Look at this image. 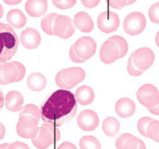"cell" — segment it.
Wrapping results in <instances>:
<instances>
[{
  "mask_svg": "<svg viewBox=\"0 0 159 149\" xmlns=\"http://www.w3.org/2000/svg\"><path fill=\"white\" fill-rule=\"evenodd\" d=\"M77 111L75 94L67 90H57L43 101L40 116L45 123L61 126L72 119Z\"/></svg>",
  "mask_w": 159,
  "mask_h": 149,
  "instance_id": "1",
  "label": "cell"
},
{
  "mask_svg": "<svg viewBox=\"0 0 159 149\" xmlns=\"http://www.w3.org/2000/svg\"><path fill=\"white\" fill-rule=\"evenodd\" d=\"M16 32L7 24L0 22V63H6L13 57L18 48Z\"/></svg>",
  "mask_w": 159,
  "mask_h": 149,
  "instance_id": "2",
  "label": "cell"
},
{
  "mask_svg": "<svg viewBox=\"0 0 159 149\" xmlns=\"http://www.w3.org/2000/svg\"><path fill=\"white\" fill-rule=\"evenodd\" d=\"M39 120L29 115L19 116V120L16 124V133L23 138L32 139L39 133L38 127Z\"/></svg>",
  "mask_w": 159,
  "mask_h": 149,
  "instance_id": "3",
  "label": "cell"
},
{
  "mask_svg": "<svg viewBox=\"0 0 159 149\" xmlns=\"http://www.w3.org/2000/svg\"><path fill=\"white\" fill-rule=\"evenodd\" d=\"M146 24L147 22L144 15L139 12H134L126 16L123 22V28L127 34L137 36L143 31Z\"/></svg>",
  "mask_w": 159,
  "mask_h": 149,
  "instance_id": "4",
  "label": "cell"
},
{
  "mask_svg": "<svg viewBox=\"0 0 159 149\" xmlns=\"http://www.w3.org/2000/svg\"><path fill=\"white\" fill-rule=\"evenodd\" d=\"M139 103L147 108L153 107L159 103V92L152 84H144L136 92Z\"/></svg>",
  "mask_w": 159,
  "mask_h": 149,
  "instance_id": "5",
  "label": "cell"
},
{
  "mask_svg": "<svg viewBox=\"0 0 159 149\" xmlns=\"http://www.w3.org/2000/svg\"><path fill=\"white\" fill-rule=\"evenodd\" d=\"M53 31L55 36L61 39H68L75 33V24L69 17L57 15L53 22Z\"/></svg>",
  "mask_w": 159,
  "mask_h": 149,
  "instance_id": "6",
  "label": "cell"
},
{
  "mask_svg": "<svg viewBox=\"0 0 159 149\" xmlns=\"http://www.w3.org/2000/svg\"><path fill=\"white\" fill-rule=\"evenodd\" d=\"M74 49L76 55L86 61L94 55L97 49V44L92 37L83 36L75 42Z\"/></svg>",
  "mask_w": 159,
  "mask_h": 149,
  "instance_id": "7",
  "label": "cell"
},
{
  "mask_svg": "<svg viewBox=\"0 0 159 149\" xmlns=\"http://www.w3.org/2000/svg\"><path fill=\"white\" fill-rule=\"evenodd\" d=\"M97 23L101 31L104 33H111L118 29L120 18L116 12L111 11L103 12L98 17Z\"/></svg>",
  "mask_w": 159,
  "mask_h": 149,
  "instance_id": "8",
  "label": "cell"
},
{
  "mask_svg": "<svg viewBox=\"0 0 159 149\" xmlns=\"http://www.w3.org/2000/svg\"><path fill=\"white\" fill-rule=\"evenodd\" d=\"M135 66L142 71H145L153 64L155 55L153 51L148 47L137 49L132 53Z\"/></svg>",
  "mask_w": 159,
  "mask_h": 149,
  "instance_id": "9",
  "label": "cell"
},
{
  "mask_svg": "<svg viewBox=\"0 0 159 149\" xmlns=\"http://www.w3.org/2000/svg\"><path fill=\"white\" fill-rule=\"evenodd\" d=\"M100 60L103 64H110L119 59L120 50L116 42L108 39L102 44L100 49Z\"/></svg>",
  "mask_w": 159,
  "mask_h": 149,
  "instance_id": "10",
  "label": "cell"
},
{
  "mask_svg": "<svg viewBox=\"0 0 159 149\" xmlns=\"http://www.w3.org/2000/svg\"><path fill=\"white\" fill-rule=\"evenodd\" d=\"M77 124L82 130L93 131L98 128L99 118L97 113L92 110H84L77 117Z\"/></svg>",
  "mask_w": 159,
  "mask_h": 149,
  "instance_id": "11",
  "label": "cell"
},
{
  "mask_svg": "<svg viewBox=\"0 0 159 149\" xmlns=\"http://www.w3.org/2000/svg\"><path fill=\"white\" fill-rule=\"evenodd\" d=\"M61 78L69 88L72 89L78 83L84 81L85 78V72L84 69L79 67L64 69L61 70Z\"/></svg>",
  "mask_w": 159,
  "mask_h": 149,
  "instance_id": "12",
  "label": "cell"
},
{
  "mask_svg": "<svg viewBox=\"0 0 159 149\" xmlns=\"http://www.w3.org/2000/svg\"><path fill=\"white\" fill-rule=\"evenodd\" d=\"M20 41L25 48L33 50L36 49L40 45L41 36L36 29L28 27L21 31Z\"/></svg>",
  "mask_w": 159,
  "mask_h": 149,
  "instance_id": "13",
  "label": "cell"
},
{
  "mask_svg": "<svg viewBox=\"0 0 159 149\" xmlns=\"http://www.w3.org/2000/svg\"><path fill=\"white\" fill-rule=\"evenodd\" d=\"M18 77V70L12 62L0 64V84L7 85L16 83Z\"/></svg>",
  "mask_w": 159,
  "mask_h": 149,
  "instance_id": "14",
  "label": "cell"
},
{
  "mask_svg": "<svg viewBox=\"0 0 159 149\" xmlns=\"http://www.w3.org/2000/svg\"><path fill=\"white\" fill-rule=\"evenodd\" d=\"M31 142L34 147L38 149H47L52 143H54L53 138L48 128L41 125L39 133L34 138L31 139Z\"/></svg>",
  "mask_w": 159,
  "mask_h": 149,
  "instance_id": "15",
  "label": "cell"
},
{
  "mask_svg": "<svg viewBox=\"0 0 159 149\" xmlns=\"http://www.w3.org/2000/svg\"><path fill=\"white\" fill-rule=\"evenodd\" d=\"M135 104L131 99L123 97L119 99L115 105V110L117 115L121 118L131 117L135 112Z\"/></svg>",
  "mask_w": 159,
  "mask_h": 149,
  "instance_id": "16",
  "label": "cell"
},
{
  "mask_svg": "<svg viewBox=\"0 0 159 149\" xmlns=\"http://www.w3.org/2000/svg\"><path fill=\"white\" fill-rule=\"evenodd\" d=\"M25 9L30 17H39L43 16L48 10L47 0H27L25 4Z\"/></svg>",
  "mask_w": 159,
  "mask_h": 149,
  "instance_id": "17",
  "label": "cell"
},
{
  "mask_svg": "<svg viewBox=\"0 0 159 149\" xmlns=\"http://www.w3.org/2000/svg\"><path fill=\"white\" fill-rule=\"evenodd\" d=\"M5 106L11 112L20 111L22 109L24 99L20 92L18 91H11L7 92L4 100Z\"/></svg>",
  "mask_w": 159,
  "mask_h": 149,
  "instance_id": "18",
  "label": "cell"
},
{
  "mask_svg": "<svg viewBox=\"0 0 159 149\" xmlns=\"http://www.w3.org/2000/svg\"><path fill=\"white\" fill-rule=\"evenodd\" d=\"M74 24L77 29L84 33L92 31L94 27L91 17L85 12H80L74 17Z\"/></svg>",
  "mask_w": 159,
  "mask_h": 149,
  "instance_id": "19",
  "label": "cell"
},
{
  "mask_svg": "<svg viewBox=\"0 0 159 149\" xmlns=\"http://www.w3.org/2000/svg\"><path fill=\"white\" fill-rule=\"evenodd\" d=\"M75 98L77 103L82 106H88L94 100V92L89 86H81L76 90Z\"/></svg>",
  "mask_w": 159,
  "mask_h": 149,
  "instance_id": "20",
  "label": "cell"
},
{
  "mask_svg": "<svg viewBox=\"0 0 159 149\" xmlns=\"http://www.w3.org/2000/svg\"><path fill=\"white\" fill-rule=\"evenodd\" d=\"M137 147L138 138L130 133H122L116 138V149H136Z\"/></svg>",
  "mask_w": 159,
  "mask_h": 149,
  "instance_id": "21",
  "label": "cell"
},
{
  "mask_svg": "<svg viewBox=\"0 0 159 149\" xmlns=\"http://www.w3.org/2000/svg\"><path fill=\"white\" fill-rule=\"evenodd\" d=\"M28 87L34 92H40L45 88L47 80L45 77L40 73H33L29 75L26 81Z\"/></svg>",
  "mask_w": 159,
  "mask_h": 149,
  "instance_id": "22",
  "label": "cell"
},
{
  "mask_svg": "<svg viewBox=\"0 0 159 149\" xmlns=\"http://www.w3.org/2000/svg\"><path fill=\"white\" fill-rule=\"evenodd\" d=\"M7 23L15 28H21L26 23V17L19 9H11L7 14Z\"/></svg>",
  "mask_w": 159,
  "mask_h": 149,
  "instance_id": "23",
  "label": "cell"
},
{
  "mask_svg": "<svg viewBox=\"0 0 159 149\" xmlns=\"http://www.w3.org/2000/svg\"><path fill=\"white\" fill-rule=\"evenodd\" d=\"M103 133L108 137H115L120 130V123L116 118L108 116L102 121Z\"/></svg>",
  "mask_w": 159,
  "mask_h": 149,
  "instance_id": "24",
  "label": "cell"
},
{
  "mask_svg": "<svg viewBox=\"0 0 159 149\" xmlns=\"http://www.w3.org/2000/svg\"><path fill=\"white\" fill-rule=\"evenodd\" d=\"M57 15L58 14L57 13H48L42 18L40 23L41 28L46 34L49 36H55V33L53 31V22Z\"/></svg>",
  "mask_w": 159,
  "mask_h": 149,
  "instance_id": "25",
  "label": "cell"
},
{
  "mask_svg": "<svg viewBox=\"0 0 159 149\" xmlns=\"http://www.w3.org/2000/svg\"><path fill=\"white\" fill-rule=\"evenodd\" d=\"M80 149H101V143L93 136H84L80 140Z\"/></svg>",
  "mask_w": 159,
  "mask_h": 149,
  "instance_id": "26",
  "label": "cell"
},
{
  "mask_svg": "<svg viewBox=\"0 0 159 149\" xmlns=\"http://www.w3.org/2000/svg\"><path fill=\"white\" fill-rule=\"evenodd\" d=\"M22 115H29L34 117L37 120L40 119V110L38 108V106L34 105V104H27L25 106H23L21 110H20L19 116Z\"/></svg>",
  "mask_w": 159,
  "mask_h": 149,
  "instance_id": "27",
  "label": "cell"
},
{
  "mask_svg": "<svg viewBox=\"0 0 159 149\" xmlns=\"http://www.w3.org/2000/svg\"><path fill=\"white\" fill-rule=\"evenodd\" d=\"M148 138H151L155 142H159V121L156 119H152L150 122L147 128Z\"/></svg>",
  "mask_w": 159,
  "mask_h": 149,
  "instance_id": "28",
  "label": "cell"
},
{
  "mask_svg": "<svg viewBox=\"0 0 159 149\" xmlns=\"http://www.w3.org/2000/svg\"><path fill=\"white\" fill-rule=\"evenodd\" d=\"M110 40L116 42L120 50V56L119 58H123L128 52V44L124 37L120 36H113L109 38Z\"/></svg>",
  "mask_w": 159,
  "mask_h": 149,
  "instance_id": "29",
  "label": "cell"
},
{
  "mask_svg": "<svg viewBox=\"0 0 159 149\" xmlns=\"http://www.w3.org/2000/svg\"><path fill=\"white\" fill-rule=\"evenodd\" d=\"M152 119L150 117H143L139 119L138 123H137V128L140 133L141 135H143L145 138H148V134H147V128L150 122L152 121Z\"/></svg>",
  "mask_w": 159,
  "mask_h": 149,
  "instance_id": "30",
  "label": "cell"
},
{
  "mask_svg": "<svg viewBox=\"0 0 159 149\" xmlns=\"http://www.w3.org/2000/svg\"><path fill=\"white\" fill-rule=\"evenodd\" d=\"M127 71L129 75L134 76V77H138V76H140L143 74V71L139 69L135 66V64L134 63V56H133V55H130L129 60H128Z\"/></svg>",
  "mask_w": 159,
  "mask_h": 149,
  "instance_id": "31",
  "label": "cell"
},
{
  "mask_svg": "<svg viewBox=\"0 0 159 149\" xmlns=\"http://www.w3.org/2000/svg\"><path fill=\"white\" fill-rule=\"evenodd\" d=\"M148 17L152 22L159 24V2L150 7L148 10Z\"/></svg>",
  "mask_w": 159,
  "mask_h": 149,
  "instance_id": "32",
  "label": "cell"
},
{
  "mask_svg": "<svg viewBox=\"0 0 159 149\" xmlns=\"http://www.w3.org/2000/svg\"><path fill=\"white\" fill-rule=\"evenodd\" d=\"M42 125L49 130V132L52 135L54 142H57V141H59L60 138H61V132H60L59 128H57V126H56L54 124H49V123H44Z\"/></svg>",
  "mask_w": 159,
  "mask_h": 149,
  "instance_id": "33",
  "label": "cell"
},
{
  "mask_svg": "<svg viewBox=\"0 0 159 149\" xmlns=\"http://www.w3.org/2000/svg\"><path fill=\"white\" fill-rule=\"evenodd\" d=\"M76 0H61V1H52L55 7L59 9H69L75 4Z\"/></svg>",
  "mask_w": 159,
  "mask_h": 149,
  "instance_id": "34",
  "label": "cell"
},
{
  "mask_svg": "<svg viewBox=\"0 0 159 149\" xmlns=\"http://www.w3.org/2000/svg\"><path fill=\"white\" fill-rule=\"evenodd\" d=\"M107 2L110 7L116 9H121L126 5V0H107Z\"/></svg>",
  "mask_w": 159,
  "mask_h": 149,
  "instance_id": "35",
  "label": "cell"
},
{
  "mask_svg": "<svg viewBox=\"0 0 159 149\" xmlns=\"http://www.w3.org/2000/svg\"><path fill=\"white\" fill-rule=\"evenodd\" d=\"M12 63L16 65V67L17 68V70H18V77H17V79H16V83H17V82H20V80H22L23 78H24V77H25V68L20 62L13 61Z\"/></svg>",
  "mask_w": 159,
  "mask_h": 149,
  "instance_id": "36",
  "label": "cell"
},
{
  "mask_svg": "<svg viewBox=\"0 0 159 149\" xmlns=\"http://www.w3.org/2000/svg\"><path fill=\"white\" fill-rule=\"evenodd\" d=\"M69 56H70V60H71L72 62L79 63V64L85 62V60L81 59V58H80L79 56L76 55V53H75V49H74V45H72V46H70V50H69Z\"/></svg>",
  "mask_w": 159,
  "mask_h": 149,
  "instance_id": "37",
  "label": "cell"
},
{
  "mask_svg": "<svg viewBox=\"0 0 159 149\" xmlns=\"http://www.w3.org/2000/svg\"><path fill=\"white\" fill-rule=\"evenodd\" d=\"M55 82H56V84L57 85V87H60V88H62V89L64 90H70L68 86L64 83L63 79H62V78H61V70L58 72V73L57 74V75H56Z\"/></svg>",
  "mask_w": 159,
  "mask_h": 149,
  "instance_id": "38",
  "label": "cell"
},
{
  "mask_svg": "<svg viewBox=\"0 0 159 149\" xmlns=\"http://www.w3.org/2000/svg\"><path fill=\"white\" fill-rule=\"evenodd\" d=\"M8 149H30V147L27 144H25L24 142L16 141V142H14L9 144Z\"/></svg>",
  "mask_w": 159,
  "mask_h": 149,
  "instance_id": "39",
  "label": "cell"
},
{
  "mask_svg": "<svg viewBox=\"0 0 159 149\" xmlns=\"http://www.w3.org/2000/svg\"><path fill=\"white\" fill-rule=\"evenodd\" d=\"M81 2L84 7L88 8H93L98 6L100 2V0H81Z\"/></svg>",
  "mask_w": 159,
  "mask_h": 149,
  "instance_id": "40",
  "label": "cell"
},
{
  "mask_svg": "<svg viewBox=\"0 0 159 149\" xmlns=\"http://www.w3.org/2000/svg\"><path fill=\"white\" fill-rule=\"evenodd\" d=\"M57 149H77L73 143L70 142H62L60 146L57 147Z\"/></svg>",
  "mask_w": 159,
  "mask_h": 149,
  "instance_id": "41",
  "label": "cell"
},
{
  "mask_svg": "<svg viewBox=\"0 0 159 149\" xmlns=\"http://www.w3.org/2000/svg\"><path fill=\"white\" fill-rule=\"evenodd\" d=\"M148 110L150 113H152V115H159V103L153 107L148 108Z\"/></svg>",
  "mask_w": 159,
  "mask_h": 149,
  "instance_id": "42",
  "label": "cell"
},
{
  "mask_svg": "<svg viewBox=\"0 0 159 149\" xmlns=\"http://www.w3.org/2000/svg\"><path fill=\"white\" fill-rule=\"evenodd\" d=\"M5 133H6V128H5L4 125L0 122V140H2L4 138Z\"/></svg>",
  "mask_w": 159,
  "mask_h": 149,
  "instance_id": "43",
  "label": "cell"
},
{
  "mask_svg": "<svg viewBox=\"0 0 159 149\" xmlns=\"http://www.w3.org/2000/svg\"><path fill=\"white\" fill-rule=\"evenodd\" d=\"M22 0H3V2L5 3H7V5H16L20 3Z\"/></svg>",
  "mask_w": 159,
  "mask_h": 149,
  "instance_id": "44",
  "label": "cell"
},
{
  "mask_svg": "<svg viewBox=\"0 0 159 149\" xmlns=\"http://www.w3.org/2000/svg\"><path fill=\"white\" fill-rule=\"evenodd\" d=\"M136 149H146L145 143L139 138H138V147Z\"/></svg>",
  "mask_w": 159,
  "mask_h": 149,
  "instance_id": "45",
  "label": "cell"
},
{
  "mask_svg": "<svg viewBox=\"0 0 159 149\" xmlns=\"http://www.w3.org/2000/svg\"><path fill=\"white\" fill-rule=\"evenodd\" d=\"M3 105H4V96H3L1 88H0V110L2 109Z\"/></svg>",
  "mask_w": 159,
  "mask_h": 149,
  "instance_id": "46",
  "label": "cell"
},
{
  "mask_svg": "<svg viewBox=\"0 0 159 149\" xmlns=\"http://www.w3.org/2000/svg\"><path fill=\"white\" fill-rule=\"evenodd\" d=\"M8 147H9V144L7 142L0 144V149H8Z\"/></svg>",
  "mask_w": 159,
  "mask_h": 149,
  "instance_id": "47",
  "label": "cell"
},
{
  "mask_svg": "<svg viewBox=\"0 0 159 149\" xmlns=\"http://www.w3.org/2000/svg\"><path fill=\"white\" fill-rule=\"evenodd\" d=\"M155 42H156V45L159 47V31L156 35V37H155Z\"/></svg>",
  "mask_w": 159,
  "mask_h": 149,
  "instance_id": "48",
  "label": "cell"
},
{
  "mask_svg": "<svg viewBox=\"0 0 159 149\" xmlns=\"http://www.w3.org/2000/svg\"><path fill=\"white\" fill-rule=\"evenodd\" d=\"M137 0H126V5L133 4V3H134Z\"/></svg>",
  "mask_w": 159,
  "mask_h": 149,
  "instance_id": "49",
  "label": "cell"
},
{
  "mask_svg": "<svg viewBox=\"0 0 159 149\" xmlns=\"http://www.w3.org/2000/svg\"><path fill=\"white\" fill-rule=\"evenodd\" d=\"M2 15H3V8H2V6L0 3V18H2Z\"/></svg>",
  "mask_w": 159,
  "mask_h": 149,
  "instance_id": "50",
  "label": "cell"
},
{
  "mask_svg": "<svg viewBox=\"0 0 159 149\" xmlns=\"http://www.w3.org/2000/svg\"><path fill=\"white\" fill-rule=\"evenodd\" d=\"M52 1H61V0H52Z\"/></svg>",
  "mask_w": 159,
  "mask_h": 149,
  "instance_id": "51",
  "label": "cell"
}]
</instances>
